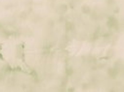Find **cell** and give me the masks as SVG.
I'll list each match as a JSON object with an SVG mask.
<instances>
[{
	"mask_svg": "<svg viewBox=\"0 0 124 92\" xmlns=\"http://www.w3.org/2000/svg\"><path fill=\"white\" fill-rule=\"evenodd\" d=\"M107 27L110 30H114L115 32H119V30H120V23L117 19L116 17L114 16H109L107 19Z\"/></svg>",
	"mask_w": 124,
	"mask_h": 92,
	"instance_id": "cell-1",
	"label": "cell"
},
{
	"mask_svg": "<svg viewBox=\"0 0 124 92\" xmlns=\"http://www.w3.org/2000/svg\"><path fill=\"white\" fill-rule=\"evenodd\" d=\"M114 55H115V49H114L113 48H109V49L107 50L106 58H107V59H110V58H112Z\"/></svg>",
	"mask_w": 124,
	"mask_h": 92,
	"instance_id": "cell-8",
	"label": "cell"
},
{
	"mask_svg": "<svg viewBox=\"0 0 124 92\" xmlns=\"http://www.w3.org/2000/svg\"><path fill=\"white\" fill-rule=\"evenodd\" d=\"M107 74H108V77L109 79L114 80V79H116V78L118 77L119 72H118L117 70H115L113 67H108V68L107 69Z\"/></svg>",
	"mask_w": 124,
	"mask_h": 92,
	"instance_id": "cell-5",
	"label": "cell"
},
{
	"mask_svg": "<svg viewBox=\"0 0 124 92\" xmlns=\"http://www.w3.org/2000/svg\"><path fill=\"white\" fill-rule=\"evenodd\" d=\"M75 90V88H73V87H71V88H69V91H74Z\"/></svg>",
	"mask_w": 124,
	"mask_h": 92,
	"instance_id": "cell-14",
	"label": "cell"
},
{
	"mask_svg": "<svg viewBox=\"0 0 124 92\" xmlns=\"http://www.w3.org/2000/svg\"><path fill=\"white\" fill-rule=\"evenodd\" d=\"M105 2L108 6H114L116 4V0H105Z\"/></svg>",
	"mask_w": 124,
	"mask_h": 92,
	"instance_id": "cell-12",
	"label": "cell"
},
{
	"mask_svg": "<svg viewBox=\"0 0 124 92\" xmlns=\"http://www.w3.org/2000/svg\"><path fill=\"white\" fill-rule=\"evenodd\" d=\"M89 86H90L89 83H82V84H81V89H82L83 91H86V90L89 89Z\"/></svg>",
	"mask_w": 124,
	"mask_h": 92,
	"instance_id": "cell-13",
	"label": "cell"
},
{
	"mask_svg": "<svg viewBox=\"0 0 124 92\" xmlns=\"http://www.w3.org/2000/svg\"><path fill=\"white\" fill-rule=\"evenodd\" d=\"M16 56L21 60H24V46L23 44H19L16 47Z\"/></svg>",
	"mask_w": 124,
	"mask_h": 92,
	"instance_id": "cell-3",
	"label": "cell"
},
{
	"mask_svg": "<svg viewBox=\"0 0 124 92\" xmlns=\"http://www.w3.org/2000/svg\"><path fill=\"white\" fill-rule=\"evenodd\" d=\"M112 67L120 73V72L123 70V62H122V60H121V59H117V60H115Z\"/></svg>",
	"mask_w": 124,
	"mask_h": 92,
	"instance_id": "cell-6",
	"label": "cell"
},
{
	"mask_svg": "<svg viewBox=\"0 0 124 92\" xmlns=\"http://www.w3.org/2000/svg\"><path fill=\"white\" fill-rule=\"evenodd\" d=\"M74 30H75V24L72 21H70V20L65 21V31L67 34L73 32Z\"/></svg>",
	"mask_w": 124,
	"mask_h": 92,
	"instance_id": "cell-4",
	"label": "cell"
},
{
	"mask_svg": "<svg viewBox=\"0 0 124 92\" xmlns=\"http://www.w3.org/2000/svg\"><path fill=\"white\" fill-rule=\"evenodd\" d=\"M73 67L71 66V65H70V64H68L67 66H66V76H68V77H71L72 75H73Z\"/></svg>",
	"mask_w": 124,
	"mask_h": 92,
	"instance_id": "cell-9",
	"label": "cell"
},
{
	"mask_svg": "<svg viewBox=\"0 0 124 92\" xmlns=\"http://www.w3.org/2000/svg\"><path fill=\"white\" fill-rule=\"evenodd\" d=\"M68 82H69V77L68 76H66L65 78H63L61 80V83H60V86L62 87V88H66L67 87V85H68Z\"/></svg>",
	"mask_w": 124,
	"mask_h": 92,
	"instance_id": "cell-11",
	"label": "cell"
},
{
	"mask_svg": "<svg viewBox=\"0 0 124 92\" xmlns=\"http://www.w3.org/2000/svg\"><path fill=\"white\" fill-rule=\"evenodd\" d=\"M69 9H70L69 4H67V3H61V4H59L56 7V13L59 16H65L68 13Z\"/></svg>",
	"mask_w": 124,
	"mask_h": 92,
	"instance_id": "cell-2",
	"label": "cell"
},
{
	"mask_svg": "<svg viewBox=\"0 0 124 92\" xmlns=\"http://www.w3.org/2000/svg\"><path fill=\"white\" fill-rule=\"evenodd\" d=\"M80 10H81V13L83 15H90L92 13V8L88 5V4H83L81 7H80Z\"/></svg>",
	"mask_w": 124,
	"mask_h": 92,
	"instance_id": "cell-7",
	"label": "cell"
},
{
	"mask_svg": "<svg viewBox=\"0 0 124 92\" xmlns=\"http://www.w3.org/2000/svg\"><path fill=\"white\" fill-rule=\"evenodd\" d=\"M50 51H51V46L50 45H46V46H44L42 48V54L43 55H45V56L49 55L50 54Z\"/></svg>",
	"mask_w": 124,
	"mask_h": 92,
	"instance_id": "cell-10",
	"label": "cell"
}]
</instances>
